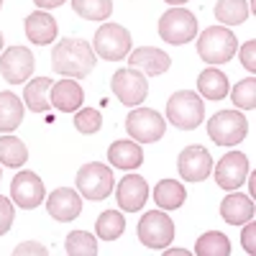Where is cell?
Returning <instances> with one entry per match:
<instances>
[{
	"label": "cell",
	"mask_w": 256,
	"mask_h": 256,
	"mask_svg": "<svg viewBox=\"0 0 256 256\" xmlns=\"http://www.w3.org/2000/svg\"><path fill=\"white\" fill-rule=\"evenodd\" d=\"M228 92H230V100L238 110H254L256 108V80L254 77L241 80L236 88L228 90Z\"/></svg>",
	"instance_id": "32"
},
{
	"label": "cell",
	"mask_w": 256,
	"mask_h": 256,
	"mask_svg": "<svg viewBox=\"0 0 256 256\" xmlns=\"http://www.w3.org/2000/svg\"><path fill=\"white\" fill-rule=\"evenodd\" d=\"M238 52V44H236V36H233L230 28L226 26H210L200 34V41H198V54L202 62L208 64H223V62H230L233 54Z\"/></svg>",
	"instance_id": "3"
},
{
	"label": "cell",
	"mask_w": 256,
	"mask_h": 256,
	"mask_svg": "<svg viewBox=\"0 0 256 256\" xmlns=\"http://www.w3.org/2000/svg\"><path fill=\"white\" fill-rule=\"evenodd\" d=\"M251 16V8L246 0H218L216 6V18L223 26H238Z\"/></svg>",
	"instance_id": "27"
},
{
	"label": "cell",
	"mask_w": 256,
	"mask_h": 256,
	"mask_svg": "<svg viewBox=\"0 0 256 256\" xmlns=\"http://www.w3.org/2000/svg\"><path fill=\"white\" fill-rule=\"evenodd\" d=\"M26 159H28V148H26V144L20 138L8 136V134L0 138V164L3 166H10V169L24 166Z\"/></svg>",
	"instance_id": "26"
},
{
	"label": "cell",
	"mask_w": 256,
	"mask_h": 256,
	"mask_svg": "<svg viewBox=\"0 0 256 256\" xmlns=\"http://www.w3.org/2000/svg\"><path fill=\"white\" fill-rule=\"evenodd\" d=\"M13 226V205L8 198L0 195V236H6Z\"/></svg>",
	"instance_id": "34"
},
{
	"label": "cell",
	"mask_w": 256,
	"mask_h": 256,
	"mask_svg": "<svg viewBox=\"0 0 256 256\" xmlns=\"http://www.w3.org/2000/svg\"><path fill=\"white\" fill-rule=\"evenodd\" d=\"M164 3H169V6H184L187 0H164Z\"/></svg>",
	"instance_id": "41"
},
{
	"label": "cell",
	"mask_w": 256,
	"mask_h": 256,
	"mask_svg": "<svg viewBox=\"0 0 256 256\" xmlns=\"http://www.w3.org/2000/svg\"><path fill=\"white\" fill-rule=\"evenodd\" d=\"M198 34V20L190 10H184L182 6L169 8L162 18H159V36L166 41V44L182 46L187 41H192Z\"/></svg>",
	"instance_id": "4"
},
{
	"label": "cell",
	"mask_w": 256,
	"mask_h": 256,
	"mask_svg": "<svg viewBox=\"0 0 256 256\" xmlns=\"http://www.w3.org/2000/svg\"><path fill=\"white\" fill-rule=\"evenodd\" d=\"M166 118L172 126H177L180 131H192V128H198L205 118V102L200 100L198 92L180 90L166 102Z\"/></svg>",
	"instance_id": "2"
},
{
	"label": "cell",
	"mask_w": 256,
	"mask_h": 256,
	"mask_svg": "<svg viewBox=\"0 0 256 256\" xmlns=\"http://www.w3.org/2000/svg\"><path fill=\"white\" fill-rule=\"evenodd\" d=\"M77 116H74V128L80 134H98L100 131V126H102V116L95 110V108H80V110H74Z\"/></svg>",
	"instance_id": "33"
},
{
	"label": "cell",
	"mask_w": 256,
	"mask_h": 256,
	"mask_svg": "<svg viewBox=\"0 0 256 256\" xmlns=\"http://www.w3.org/2000/svg\"><path fill=\"white\" fill-rule=\"evenodd\" d=\"M118 205L126 210V212H136L144 208L146 198H148V184L138 177V174H128L118 182Z\"/></svg>",
	"instance_id": "17"
},
{
	"label": "cell",
	"mask_w": 256,
	"mask_h": 256,
	"mask_svg": "<svg viewBox=\"0 0 256 256\" xmlns=\"http://www.w3.org/2000/svg\"><path fill=\"white\" fill-rule=\"evenodd\" d=\"M246 177H248V192H251V195H254V192H256V177H254L251 172H248Z\"/></svg>",
	"instance_id": "40"
},
{
	"label": "cell",
	"mask_w": 256,
	"mask_h": 256,
	"mask_svg": "<svg viewBox=\"0 0 256 256\" xmlns=\"http://www.w3.org/2000/svg\"><path fill=\"white\" fill-rule=\"evenodd\" d=\"M248 134V120L238 110H220L210 118L208 123V136L218 146H236Z\"/></svg>",
	"instance_id": "5"
},
{
	"label": "cell",
	"mask_w": 256,
	"mask_h": 256,
	"mask_svg": "<svg viewBox=\"0 0 256 256\" xmlns=\"http://www.w3.org/2000/svg\"><path fill=\"white\" fill-rule=\"evenodd\" d=\"M46 210H49V216L54 220L70 223L82 212V198L72 187H59L46 198Z\"/></svg>",
	"instance_id": "15"
},
{
	"label": "cell",
	"mask_w": 256,
	"mask_h": 256,
	"mask_svg": "<svg viewBox=\"0 0 256 256\" xmlns=\"http://www.w3.org/2000/svg\"><path fill=\"white\" fill-rule=\"evenodd\" d=\"M195 254L198 256H228L230 254V241L220 230H208L198 238Z\"/></svg>",
	"instance_id": "28"
},
{
	"label": "cell",
	"mask_w": 256,
	"mask_h": 256,
	"mask_svg": "<svg viewBox=\"0 0 256 256\" xmlns=\"http://www.w3.org/2000/svg\"><path fill=\"white\" fill-rule=\"evenodd\" d=\"M108 162L118 169H136L144 162V152L136 141H116L108 148Z\"/></svg>",
	"instance_id": "21"
},
{
	"label": "cell",
	"mask_w": 256,
	"mask_h": 256,
	"mask_svg": "<svg viewBox=\"0 0 256 256\" xmlns=\"http://www.w3.org/2000/svg\"><path fill=\"white\" fill-rule=\"evenodd\" d=\"M34 3L38 6V8H44V10H49V8H59L64 0H34Z\"/></svg>",
	"instance_id": "38"
},
{
	"label": "cell",
	"mask_w": 256,
	"mask_h": 256,
	"mask_svg": "<svg viewBox=\"0 0 256 256\" xmlns=\"http://www.w3.org/2000/svg\"><path fill=\"white\" fill-rule=\"evenodd\" d=\"M0 49H3V34H0Z\"/></svg>",
	"instance_id": "42"
},
{
	"label": "cell",
	"mask_w": 256,
	"mask_h": 256,
	"mask_svg": "<svg viewBox=\"0 0 256 256\" xmlns=\"http://www.w3.org/2000/svg\"><path fill=\"white\" fill-rule=\"evenodd\" d=\"M72 8L77 16L88 18V20H105L113 13L110 0H72Z\"/></svg>",
	"instance_id": "31"
},
{
	"label": "cell",
	"mask_w": 256,
	"mask_h": 256,
	"mask_svg": "<svg viewBox=\"0 0 256 256\" xmlns=\"http://www.w3.org/2000/svg\"><path fill=\"white\" fill-rule=\"evenodd\" d=\"M138 241L148 248H166L174 238V223L162 210H148L138 223Z\"/></svg>",
	"instance_id": "6"
},
{
	"label": "cell",
	"mask_w": 256,
	"mask_h": 256,
	"mask_svg": "<svg viewBox=\"0 0 256 256\" xmlns=\"http://www.w3.org/2000/svg\"><path fill=\"white\" fill-rule=\"evenodd\" d=\"M110 90L113 95L128 105V108H136L141 105L148 95V82H146V74H141L138 70L134 67H123L113 74V82H110Z\"/></svg>",
	"instance_id": "7"
},
{
	"label": "cell",
	"mask_w": 256,
	"mask_h": 256,
	"mask_svg": "<svg viewBox=\"0 0 256 256\" xmlns=\"http://www.w3.org/2000/svg\"><path fill=\"white\" fill-rule=\"evenodd\" d=\"M184 198H187V190L177 180H162L154 187V202L162 210H177L184 202Z\"/></svg>",
	"instance_id": "25"
},
{
	"label": "cell",
	"mask_w": 256,
	"mask_h": 256,
	"mask_svg": "<svg viewBox=\"0 0 256 256\" xmlns=\"http://www.w3.org/2000/svg\"><path fill=\"white\" fill-rule=\"evenodd\" d=\"M70 256H98V241L92 233L84 230H72L67 236V244H64Z\"/></svg>",
	"instance_id": "30"
},
{
	"label": "cell",
	"mask_w": 256,
	"mask_h": 256,
	"mask_svg": "<svg viewBox=\"0 0 256 256\" xmlns=\"http://www.w3.org/2000/svg\"><path fill=\"white\" fill-rule=\"evenodd\" d=\"M13 254L16 256H26V254H36V256H46L49 251H46V246H41V244H34V241H26V244H20V246H16L13 248Z\"/></svg>",
	"instance_id": "36"
},
{
	"label": "cell",
	"mask_w": 256,
	"mask_h": 256,
	"mask_svg": "<svg viewBox=\"0 0 256 256\" xmlns=\"http://www.w3.org/2000/svg\"><path fill=\"white\" fill-rule=\"evenodd\" d=\"M26 36H28V41H34V44H38V46L52 44V41L56 38V20L44 10L31 13L26 18Z\"/></svg>",
	"instance_id": "20"
},
{
	"label": "cell",
	"mask_w": 256,
	"mask_h": 256,
	"mask_svg": "<svg viewBox=\"0 0 256 256\" xmlns=\"http://www.w3.org/2000/svg\"><path fill=\"white\" fill-rule=\"evenodd\" d=\"M52 80L49 77H36L26 84L24 90V100L34 113H46L52 108V100H49V90H52Z\"/></svg>",
	"instance_id": "24"
},
{
	"label": "cell",
	"mask_w": 256,
	"mask_h": 256,
	"mask_svg": "<svg viewBox=\"0 0 256 256\" xmlns=\"http://www.w3.org/2000/svg\"><path fill=\"white\" fill-rule=\"evenodd\" d=\"M77 190L88 200H105L113 192V172L100 162L84 164L77 172Z\"/></svg>",
	"instance_id": "8"
},
{
	"label": "cell",
	"mask_w": 256,
	"mask_h": 256,
	"mask_svg": "<svg viewBox=\"0 0 256 256\" xmlns=\"http://www.w3.org/2000/svg\"><path fill=\"white\" fill-rule=\"evenodd\" d=\"M24 120V102L18 100L16 92H0V131L10 134Z\"/></svg>",
	"instance_id": "22"
},
{
	"label": "cell",
	"mask_w": 256,
	"mask_h": 256,
	"mask_svg": "<svg viewBox=\"0 0 256 256\" xmlns=\"http://www.w3.org/2000/svg\"><path fill=\"white\" fill-rule=\"evenodd\" d=\"M95 230L102 241H116L120 233L126 230V220L118 210H105L102 216L95 220Z\"/></svg>",
	"instance_id": "29"
},
{
	"label": "cell",
	"mask_w": 256,
	"mask_h": 256,
	"mask_svg": "<svg viewBox=\"0 0 256 256\" xmlns=\"http://www.w3.org/2000/svg\"><path fill=\"white\" fill-rule=\"evenodd\" d=\"M10 198L18 208L24 210H34L36 205H41V200L46 198V190H44V182H41V177L36 172H28V169H24V172H18L10 182Z\"/></svg>",
	"instance_id": "11"
},
{
	"label": "cell",
	"mask_w": 256,
	"mask_h": 256,
	"mask_svg": "<svg viewBox=\"0 0 256 256\" xmlns=\"http://www.w3.org/2000/svg\"><path fill=\"white\" fill-rule=\"evenodd\" d=\"M198 90L208 100H223L228 95V77L216 67H208L198 77Z\"/></svg>",
	"instance_id": "23"
},
{
	"label": "cell",
	"mask_w": 256,
	"mask_h": 256,
	"mask_svg": "<svg viewBox=\"0 0 256 256\" xmlns=\"http://www.w3.org/2000/svg\"><path fill=\"white\" fill-rule=\"evenodd\" d=\"M177 169H180L182 180H187V182H202L212 172V159L208 154V148H202V146H187V148H182V154L177 159Z\"/></svg>",
	"instance_id": "13"
},
{
	"label": "cell",
	"mask_w": 256,
	"mask_h": 256,
	"mask_svg": "<svg viewBox=\"0 0 256 256\" xmlns=\"http://www.w3.org/2000/svg\"><path fill=\"white\" fill-rule=\"evenodd\" d=\"M166 120L152 108H134L126 118V131L138 144H152L164 136Z\"/></svg>",
	"instance_id": "10"
},
{
	"label": "cell",
	"mask_w": 256,
	"mask_h": 256,
	"mask_svg": "<svg viewBox=\"0 0 256 256\" xmlns=\"http://www.w3.org/2000/svg\"><path fill=\"white\" fill-rule=\"evenodd\" d=\"M190 251H184V248H169L166 251V256H187Z\"/></svg>",
	"instance_id": "39"
},
{
	"label": "cell",
	"mask_w": 256,
	"mask_h": 256,
	"mask_svg": "<svg viewBox=\"0 0 256 256\" xmlns=\"http://www.w3.org/2000/svg\"><path fill=\"white\" fill-rule=\"evenodd\" d=\"M254 212H256L254 200L246 198V195H238V192H233V190H230V195L220 202V216H223V220L230 223V226H244V223H248V220L254 218Z\"/></svg>",
	"instance_id": "19"
},
{
	"label": "cell",
	"mask_w": 256,
	"mask_h": 256,
	"mask_svg": "<svg viewBox=\"0 0 256 256\" xmlns=\"http://www.w3.org/2000/svg\"><path fill=\"white\" fill-rule=\"evenodd\" d=\"M49 100H52V105H54L56 110H62V113H74V110H80V105L84 102V92H82V88H80V82L64 80V82L52 84Z\"/></svg>",
	"instance_id": "18"
},
{
	"label": "cell",
	"mask_w": 256,
	"mask_h": 256,
	"mask_svg": "<svg viewBox=\"0 0 256 256\" xmlns=\"http://www.w3.org/2000/svg\"><path fill=\"white\" fill-rule=\"evenodd\" d=\"M254 233H256V226L248 220L244 223V230H241V238H244V248L246 254H256V244H254Z\"/></svg>",
	"instance_id": "37"
},
{
	"label": "cell",
	"mask_w": 256,
	"mask_h": 256,
	"mask_svg": "<svg viewBox=\"0 0 256 256\" xmlns=\"http://www.w3.org/2000/svg\"><path fill=\"white\" fill-rule=\"evenodd\" d=\"M254 52H256V41L251 38V41H246V44L241 46V52H238V56H241V64L248 70V72H254L256 70V59H254Z\"/></svg>",
	"instance_id": "35"
},
{
	"label": "cell",
	"mask_w": 256,
	"mask_h": 256,
	"mask_svg": "<svg viewBox=\"0 0 256 256\" xmlns=\"http://www.w3.org/2000/svg\"><path fill=\"white\" fill-rule=\"evenodd\" d=\"M0 8H3V0H0Z\"/></svg>",
	"instance_id": "43"
},
{
	"label": "cell",
	"mask_w": 256,
	"mask_h": 256,
	"mask_svg": "<svg viewBox=\"0 0 256 256\" xmlns=\"http://www.w3.org/2000/svg\"><path fill=\"white\" fill-rule=\"evenodd\" d=\"M92 52H98V56L108 62H118L131 52V34L118 24H102L95 34Z\"/></svg>",
	"instance_id": "9"
},
{
	"label": "cell",
	"mask_w": 256,
	"mask_h": 256,
	"mask_svg": "<svg viewBox=\"0 0 256 256\" xmlns=\"http://www.w3.org/2000/svg\"><path fill=\"white\" fill-rule=\"evenodd\" d=\"M128 67L138 70L141 74H164L172 67V59L156 46H138L131 56H128Z\"/></svg>",
	"instance_id": "16"
},
{
	"label": "cell",
	"mask_w": 256,
	"mask_h": 256,
	"mask_svg": "<svg viewBox=\"0 0 256 256\" xmlns=\"http://www.w3.org/2000/svg\"><path fill=\"white\" fill-rule=\"evenodd\" d=\"M251 172L248 169V159L241 152H230L226 154L218 164H216V182L220 190H238L246 180V174Z\"/></svg>",
	"instance_id": "14"
},
{
	"label": "cell",
	"mask_w": 256,
	"mask_h": 256,
	"mask_svg": "<svg viewBox=\"0 0 256 256\" xmlns=\"http://www.w3.org/2000/svg\"><path fill=\"white\" fill-rule=\"evenodd\" d=\"M34 72V54L26 46H10L3 52L0 56V74H3L6 82L18 84V82H26Z\"/></svg>",
	"instance_id": "12"
},
{
	"label": "cell",
	"mask_w": 256,
	"mask_h": 256,
	"mask_svg": "<svg viewBox=\"0 0 256 256\" xmlns=\"http://www.w3.org/2000/svg\"><path fill=\"white\" fill-rule=\"evenodd\" d=\"M52 67L59 74L67 77H88L95 67V52L88 41L80 38H64L52 49Z\"/></svg>",
	"instance_id": "1"
}]
</instances>
